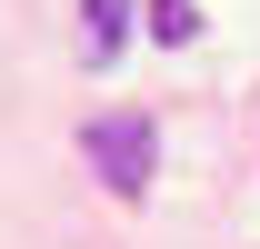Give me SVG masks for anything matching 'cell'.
Masks as SVG:
<instances>
[{"mask_svg": "<svg viewBox=\"0 0 260 249\" xmlns=\"http://www.w3.org/2000/svg\"><path fill=\"white\" fill-rule=\"evenodd\" d=\"M120 40H130V0H80V50H90V60H110Z\"/></svg>", "mask_w": 260, "mask_h": 249, "instance_id": "cell-2", "label": "cell"}, {"mask_svg": "<svg viewBox=\"0 0 260 249\" xmlns=\"http://www.w3.org/2000/svg\"><path fill=\"white\" fill-rule=\"evenodd\" d=\"M150 30H160V40H170V50H180V40H190V30H200V0H150Z\"/></svg>", "mask_w": 260, "mask_h": 249, "instance_id": "cell-3", "label": "cell"}, {"mask_svg": "<svg viewBox=\"0 0 260 249\" xmlns=\"http://www.w3.org/2000/svg\"><path fill=\"white\" fill-rule=\"evenodd\" d=\"M80 150H90V170L110 180V199H150V180H160V130L140 120V110L90 120V130H80Z\"/></svg>", "mask_w": 260, "mask_h": 249, "instance_id": "cell-1", "label": "cell"}]
</instances>
